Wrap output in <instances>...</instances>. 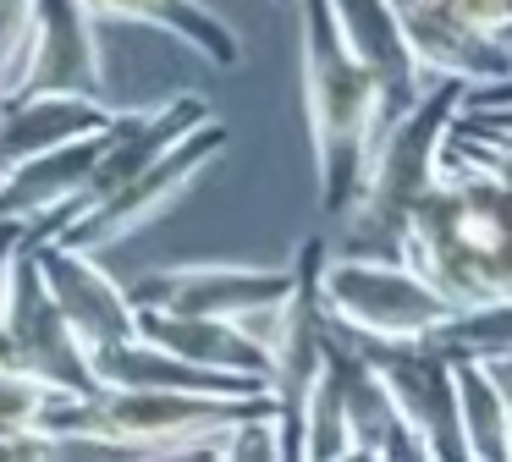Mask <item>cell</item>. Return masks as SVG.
Listing matches in <instances>:
<instances>
[{"mask_svg":"<svg viewBox=\"0 0 512 462\" xmlns=\"http://www.w3.org/2000/svg\"><path fill=\"white\" fill-rule=\"evenodd\" d=\"M325 308L342 325L375 330V336H430L457 303L408 259L336 253L325 264Z\"/></svg>","mask_w":512,"mask_h":462,"instance_id":"cell-6","label":"cell"},{"mask_svg":"<svg viewBox=\"0 0 512 462\" xmlns=\"http://www.w3.org/2000/svg\"><path fill=\"white\" fill-rule=\"evenodd\" d=\"M6 363L50 380L67 396H105V380L94 369V347L78 336L67 308L56 303L34 248L17 253L12 264V303H6Z\"/></svg>","mask_w":512,"mask_h":462,"instance_id":"cell-5","label":"cell"},{"mask_svg":"<svg viewBox=\"0 0 512 462\" xmlns=\"http://www.w3.org/2000/svg\"><path fill=\"white\" fill-rule=\"evenodd\" d=\"M67 402V391H56L50 380L0 363V440H28V435H50V413Z\"/></svg>","mask_w":512,"mask_h":462,"instance_id":"cell-19","label":"cell"},{"mask_svg":"<svg viewBox=\"0 0 512 462\" xmlns=\"http://www.w3.org/2000/svg\"><path fill=\"white\" fill-rule=\"evenodd\" d=\"M116 110L89 94H12L0 105V176H12L23 160L61 149L72 138L105 132Z\"/></svg>","mask_w":512,"mask_h":462,"instance_id":"cell-14","label":"cell"},{"mask_svg":"<svg viewBox=\"0 0 512 462\" xmlns=\"http://www.w3.org/2000/svg\"><path fill=\"white\" fill-rule=\"evenodd\" d=\"M276 6H287V0H276Z\"/></svg>","mask_w":512,"mask_h":462,"instance_id":"cell-26","label":"cell"},{"mask_svg":"<svg viewBox=\"0 0 512 462\" xmlns=\"http://www.w3.org/2000/svg\"><path fill=\"white\" fill-rule=\"evenodd\" d=\"M331 330L380 369L391 402L402 407V418L413 424V435L424 440L430 462H463L468 457L463 407H457V358L452 352H441L430 336H375V330L342 325L336 314H331Z\"/></svg>","mask_w":512,"mask_h":462,"instance_id":"cell-3","label":"cell"},{"mask_svg":"<svg viewBox=\"0 0 512 462\" xmlns=\"http://www.w3.org/2000/svg\"><path fill=\"white\" fill-rule=\"evenodd\" d=\"M138 330L160 347L182 352L193 363L232 374H270V347L248 336L243 319H215V314H171V308H138Z\"/></svg>","mask_w":512,"mask_h":462,"instance_id":"cell-15","label":"cell"},{"mask_svg":"<svg viewBox=\"0 0 512 462\" xmlns=\"http://www.w3.org/2000/svg\"><path fill=\"white\" fill-rule=\"evenodd\" d=\"M28 248V220H0V363H6V303H12V264Z\"/></svg>","mask_w":512,"mask_h":462,"instance_id":"cell-22","label":"cell"},{"mask_svg":"<svg viewBox=\"0 0 512 462\" xmlns=\"http://www.w3.org/2000/svg\"><path fill=\"white\" fill-rule=\"evenodd\" d=\"M468 121L479 127H496V132H512V105H485V110H463Z\"/></svg>","mask_w":512,"mask_h":462,"instance_id":"cell-24","label":"cell"},{"mask_svg":"<svg viewBox=\"0 0 512 462\" xmlns=\"http://www.w3.org/2000/svg\"><path fill=\"white\" fill-rule=\"evenodd\" d=\"M490 369H496L501 391H507V402H512V352H501V358H490Z\"/></svg>","mask_w":512,"mask_h":462,"instance_id":"cell-25","label":"cell"},{"mask_svg":"<svg viewBox=\"0 0 512 462\" xmlns=\"http://www.w3.org/2000/svg\"><path fill=\"white\" fill-rule=\"evenodd\" d=\"M468 110V83L463 77H435L424 99L397 116L375 143L364 193H358L353 215H347V242L342 253H364V259H402L408 226L430 187L441 182V154L452 138V121Z\"/></svg>","mask_w":512,"mask_h":462,"instance_id":"cell-2","label":"cell"},{"mask_svg":"<svg viewBox=\"0 0 512 462\" xmlns=\"http://www.w3.org/2000/svg\"><path fill=\"white\" fill-rule=\"evenodd\" d=\"M325 237L298 242V281L281 303L276 336H270V391L281 407V446L287 457H303V429H309V402L314 385L331 358V308H325Z\"/></svg>","mask_w":512,"mask_h":462,"instance_id":"cell-4","label":"cell"},{"mask_svg":"<svg viewBox=\"0 0 512 462\" xmlns=\"http://www.w3.org/2000/svg\"><path fill=\"white\" fill-rule=\"evenodd\" d=\"M226 143H232V127L210 116L199 132H188L177 149L160 154V160L149 165V171H138L127 187H116L111 198H100V204H89L83 215H72L56 237L72 242V248H111V242L144 231L149 220H160L193 182H199L204 171H210L215 160H221Z\"/></svg>","mask_w":512,"mask_h":462,"instance_id":"cell-7","label":"cell"},{"mask_svg":"<svg viewBox=\"0 0 512 462\" xmlns=\"http://www.w3.org/2000/svg\"><path fill=\"white\" fill-rule=\"evenodd\" d=\"M292 281H298L292 264H160L133 281V303L171 308V314L248 319L287 303Z\"/></svg>","mask_w":512,"mask_h":462,"instance_id":"cell-8","label":"cell"},{"mask_svg":"<svg viewBox=\"0 0 512 462\" xmlns=\"http://www.w3.org/2000/svg\"><path fill=\"white\" fill-rule=\"evenodd\" d=\"M303 17V110H309L320 209L336 220L353 215L369 160L380 143V83L347 44L331 0H298Z\"/></svg>","mask_w":512,"mask_h":462,"instance_id":"cell-1","label":"cell"},{"mask_svg":"<svg viewBox=\"0 0 512 462\" xmlns=\"http://www.w3.org/2000/svg\"><path fill=\"white\" fill-rule=\"evenodd\" d=\"M485 105H512V77H501V83H485L479 94H468V110H485Z\"/></svg>","mask_w":512,"mask_h":462,"instance_id":"cell-23","label":"cell"},{"mask_svg":"<svg viewBox=\"0 0 512 462\" xmlns=\"http://www.w3.org/2000/svg\"><path fill=\"white\" fill-rule=\"evenodd\" d=\"M210 116H215V110H210V99H204V94H171L166 105H149V110H116L111 143H105V160H100V171H94L89 193H83L78 204L61 209L50 226H39L34 242L56 237L72 215H83L89 204H100V198H111L116 187H127L138 171H149L160 154H171L182 138H188V132H199Z\"/></svg>","mask_w":512,"mask_h":462,"instance_id":"cell-9","label":"cell"},{"mask_svg":"<svg viewBox=\"0 0 512 462\" xmlns=\"http://www.w3.org/2000/svg\"><path fill=\"white\" fill-rule=\"evenodd\" d=\"M303 457H358L353 418H347V385L336 358H325V374L309 402V429H303Z\"/></svg>","mask_w":512,"mask_h":462,"instance_id":"cell-20","label":"cell"},{"mask_svg":"<svg viewBox=\"0 0 512 462\" xmlns=\"http://www.w3.org/2000/svg\"><path fill=\"white\" fill-rule=\"evenodd\" d=\"M457 407H463L468 462H512V402L490 358H457Z\"/></svg>","mask_w":512,"mask_h":462,"instance_id":"cell-17","label":"cell"},{"mask_svg":"<svg viewBox=\"0 0 512 462\" xmlns=\"http://www.w3.org/2000/svg\"><path fill=\"white\" fill-rule=\"evenodd\" d=\"M105 143H111V127L72 138L39 160H23L12 176H0V220H28V242H34L39 226H50L61 209L89 193L94 171L105 160Z\"/></svg>","mask_w":512,"mask_h":462,"instance_id":"cell-13","label":"cell"},{"mask_svg":"<svg viewBox=\"0 0 512 462\" xmlns=\"http://www.w3.org/2000/svg\"><path fill=\"white\" fill-rule=\"evenodd\" d=\"M45 270L56 303L67 308V319L78 325V336L89 347H111V341H127L138 336V303H133V286H122L100 259L94 248H72L61 237H45V242H28Z\"/></svg>","mask_w":512,"mask_h":462,"instance_id":"cell-11","label":"cell"},{"mask_svg":"<svg viewBox=\"0 0 512 462\" xmlns=\"http://www.w3.org/2000/svg\"><path fill=\"white\" fill-rule=\"evenodd\" d=\"M331 6H336V22H342L347 44H353L358 61L380 83V132H386L397 116H408L419 105L435 77L419 61V50H413L397 0H331Z\"/></svg>","mask_w":512,"mask_h":462,"instance_id":"cell-12","label":"cell"},{"mask_svg":"<svg viewBox=\"0 0 512 462\" xmlns=\"http://www.w3.org/2000/svg\"><path fill=\"white\" fill-rule=\"evenodd\" d=\"M12 94H89L105 99L100 11L89 0H39L34 44ZM6 94V99H12Z\"/></svg>","mask_w":512,"mask_h":462,"instance_id":"cell-10","label":"cell"},{"mask_svg":"<svg viewBox=\"0 0 512 462\" xmlns=\"http://www.w3.org/2000/svg\"><path fill=\"white\" fill-rule=\"evenodd\" d=\"M34 22H39V0H0V83H6V94L23 77L28 44H34Z\"/></svg>","mask_w":512,"mask_h":462,"instance_id":"cell-21","label":"cell"},{"mask_svg":"<svg viewBox=\"0 0 512 462\" xmlns=\"http://www.w3.org/2000/svg\"><path fill=\"white\" fill-rule=\"evenodd\" d=\"M430 341L452 358H501V352H512V292L452 308L430 330Z\"/></svg>","mask_w":512,"mask_h":462,"instance_id":"cell-18","label":"cell"},{"mask_svg":"<svg viewBox=\"0 0 512 462\" xmlns=\"http://www.w3.org/2000/svg\"><path fill=\"white\" fill-rule=\"evenodd\" d=\"M89 6L100 11V22H144V28L171 33V39H182L193 55H204L221 72L243 66L237 28H226V17L210 11L204 0H89Z\"/></svg>","mask_w":512,"mask_h":462,"instance_id":"cell-16","label":"cell"}]
</instances>
